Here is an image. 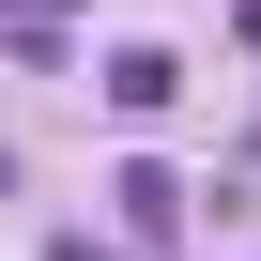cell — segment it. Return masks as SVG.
I'll return each instance as SVG.
<instances>
[{
    "instance_id": "6da1fadb",
    "label": "cell",
    "mask_w": 261,
    "mask_h": 261,
    "mask_svg": "<svg viewBox=\"0 0 261 261\" xmlns=\"http://www.w3.org/2000/svg\"><path fill=\"white\" fill-rule=\"evenodd\" d=\"M169 92H185V62H169V46H108V108H123V123H154Z\"/></svg>"
},
{
    "instance_id": "7a4b0ae2",
    "label": "cell",
    "mask_w": 261,
    "mask_h": 261,
    "mask_svg": "<svg viewBox=\"0 0 261 261\" xmlns=\"http://www.w3.org/2000/svg\"><path fill=\"white\" fill-rule=\"evenodd\" d=\"M108 200H123V230H139V246H185V185H169V169H123Z\"/></svg>"
},
{
    "instance_id": "3957f363",
    "label": "cell",
    "mask_w": 261,
    "mask_h": 261,
    "mask_svg": "<svg viewBox=\"0 0 261 261\" xmlns=\"http://www.w3.org/2000/svg\"><path fill=\"white\" fill-rule=\"evenodd\" d=\"M46 261H123V246H92V230H62V246H46Z\"/></svg>"
}]
</instances>
